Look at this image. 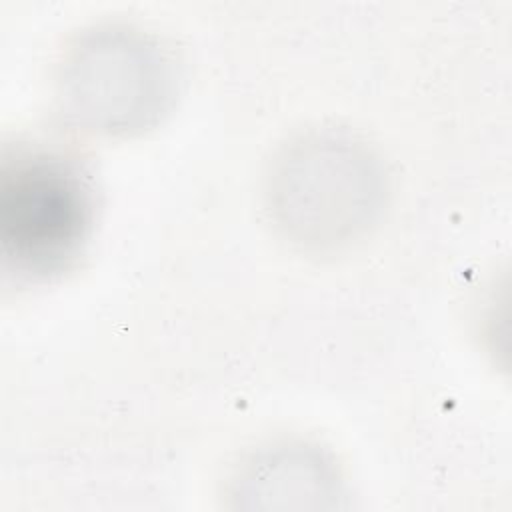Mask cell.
I'll list each match as a JSON object with an SVG mask.
<instances>
[{
  "instance_id": "obj_1",
  "label": "cell",
  "mask_w": 512,
  "mask_h": 512,
  "mask_svg": "<svg viewBox=\"0 0 512 512\" xmlns=\"http://www.w3.org/2000/svg\"><path fill=\"white\" fill-rule=\"evenodd\" d=\"M274 222L296 244L338 248L358 238L382 204V174L370 152L332 132L286 146L268 176Z\"/></svg>"
},
{
  "instance_id": "obj_2",
  "label": "cell",
  "mask_w": 512,
  "mask_h": 512,
  "mask_svg": "<svg viewBox=\"0 0 512 512\" xmlns=\"http://www.w3.org/2000/svg\"><path fill=\"white\" fill-rule=\"evenodd\" d=\"M172 96V72L160 46L138 30L100 26L82 34L58 70L62 112L76 126L132 134L152 126Z\"/></svg>"
},
{
  "instance_id": "obj_3",
  "label": "cell",
  "mask_w": 512,
  "mask_h": 512,
  "mask_svg": "<svg viewBox=\"0 0 512 512\" xmlns=\"http://www.w3.org/2000/svg\"><path fill=\"white\" fill-rule=\"evenodd\" d=\"M92 194L80 170L62 156L16 152L0 170V244L20 274L64 270L88 238Z\"/></svg>"
}]
</instances>
